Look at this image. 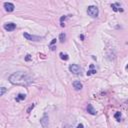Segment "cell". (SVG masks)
<instances>
[{"label":"cell","mask_w":128,"mask_h":128,"mask_svg":"<svg viewBox=\"0 0 128 128\" xmlns=\"http://www.w3.org/2000/svg\"><path fill=\"white\" fill-rule=\"evenodd\" d=\"M9 81L14 85H21V86H27L32 82V79L30 75L26 72H15L9 77Z\"/></svg>","instance_id":"1"},{"label":"cell","mask_w":128,"mask_h":128,"mask_svg":"<svg viewBox=\"0 0 128 128\" xmlns=\"http://www.w3.org/2000/svg\"><path fill=\"white\" fill-rule=\"evenodd\" d=\"M87 13H88L89 16H91V17H97L98 16V13H99V10H98V8H97V6L91 5V6L88 7Z\"/></svg>","instance_id":"2"},{"label":"cell","mask_w":128,"mask_h":128,"mask_svg":"<svg viewBox=\"0 0 128 128\" xmlns=\"http://www.w3.org/2000/svg\"><path fill=\"white\" fill-rule=\"evenodd\" d=\"M23 36L27 40H30V41H41V40L43 39V37L35 36V35H30V34H28V33H26V32L23 33Z\"/></svg>","instance_id":"3"},{"label":"cell","mask_w":128,"mask_h":128,"mask_svg":"<svg viewBox=\"0 0 128 128\" xmlns=\"http://www.w3.org/2000/svg\"><path fill=\"white\" fill-rule=\"evenodd\" d=\"M69 70H70V72H72L73 74H80L81 73V68L77 64H71L69 66Z\"/></svg>","instance_id":"4"},{"label":"cell","mask_w":128,"mask_h":128,"mask_svg":"<svg viewBox=\"0 0 128 128\" xmlns=\"http://www.w3.org/2000/svg\"><path fill=\"white\" fill-rule=\"evenodd\" d=\"M15 28H16V24L12 23V22H9V23H6L4 25V29L7 31H13Z\"/></svg>","instance_id":"5"},{"label":"cell","mask_w":128,"mask_h":128,"mask_svg":"<svg viewBox=\"0 0 128 128\" xmlns=\"http://www.w3.org/2000/svg\"><path fill=\"white\" fill-rule=\"evenodd\" d=\"M4 8L6 9V11H8V12H12L15 7H14V5L12 4V3L5 2V3H4Z\"/></svg>","instance_id":"6"},{"label":"cell","mask_w":128,"mask_h":128,"mask_svg":"<svg viewBox=\"0 0 128 128\" xmlns=\"http://www.w3.org/2000/svg\"><path fill=\"white\" fill-rule=\"evenodd\" d=\"M40 122H41V125H42L43 128H47V126H48V116L45 114L43 116V118L40 120Z\"/></svg>","instance_id":"7"},{"label":"cell","mask_w":128,"mask_h":128,"mask_svg":"<svg viewBox=\"0 0 128 128\" xmlns=\"http://www.w3.org/2000/svg\"><path fill=\"white\" fill-rule=\"evenodd\" d=\"M111 8L114 11H120V12L123 11V9L121 8V6H120L119 3H113V4H111Z\"/></svg>","instance_id":"8"},{"label":"cell","mask_w":128,"mask_h":128,"mask_svg":"<svg viewBox=\"0 0 128 128\" xmlns=\"http://www.w3.org/2000/svg\"><path fill=\"white\" fill-rule=\"evenodd\" d=\"M73 87L75 88V89H76V90H81L82 89V87H83V85H82V83H81V82L80 81H74L73 82Z\"/></svg>","instance_id":"9"},{"label":"cell","mask_w":128,"mask_h":128,"mask_svg":"<svg viewBox=\"0 0 128 128\" xmlns=\"http://www.w3.org/2000/svg\"><path fill=\"white\" fill-rule=\"evenodd\" d=\"M87 111H88V113L92 114V115H95L96 114V110L93 108V106H92L91 104H88L87 105Z\"/></svg>","instance_id":"10"},{"label":"cell","mask_w":128,"mask_h":128,"mask_svg":"<svg viewBox=\"0 0 128 128\" xmlns=\"http://www.w3.org/2000/svg\"><path fill=\"white\" fill-rule=\"evenodd\" d=\"M95 73H96V69H94V65L91 64V65H90V70H88V72H87V76L92 75V74H95Z\"/></svg>","instance_id":"11"},{"label":"cell","mask_w":128,"mask_h":128,"mask_svg":"<svg viewBox=\"0 0 128 128\" xmlns=\"http://www.w3.org/2000/svg\"><path fill=\"white\" fill-rule=\"evenodd\" d=\"M25 98H26V95H25V94H18V96L16 97V101L24 100Z\"/></svg>","instance_id":"12"},{"label":"cell","mask_w":128,"mask_h":128,"mask_svg":"<svg viewBox=\"0 0 128 128\" xmlns=\"http://www.w3.org/2000/svg\"><path fill=\"white\" fill-rule=\"evenodd\" d=\"M59 56H60V58H61L62 60H65V61H67V60L69 59V57H68V55L67 54H64L63 52H61V53L59 54Z\"/></svg>","instance_id":"13"},{"label":"cell","mask_w":128,"mask_h":128,"mask_svg":"<svg viewBox=\"0 0 128 128\" xmlns=\"http://www.w3.org/2000/svg\"><path fill=\"white\" fill-rule=\"evenodd\" d=\"M114 117H115V119H117V121H120V119H121V113H120V112H116Z\"/></svg>","instance_id":"14"},{"label":"cell","mask_w":128,"mask_h":128,"mask_svg":"<svg viewBox=\"0 0 128 128\" xmlns=\"http://www.w3.org/2000/svg\"><path fill=\"white\" fill-rule=\"evenodd\" d=\"M65 37H66V35L64 34V33H61V34H60V37H59V38H60V41H61V42H63V41L65 40Z\"/></svg>","instance_id":"15"},{"label":"cell","mask_w":128,"mask_h":128,"mask_svg":"<svg viewBox=\"0 0 128 128\" xmlns=\"http://www.w3.org/2000/svg\"><path fill=\"white\" fill-rule=\"evenodd\" d=\"M6 91V88L5 87H1V92H0V96H3V94L5 93Z\"/></svg>","instance_id":"16"},{"label":"cell","mask_w":128,"mask_h":128,"mask_svg":"<svg viewBox=\"0 0 128 128\" xmlns=\"http://www.w3.org/2000/svg\"><path fill=\"white\" fill-rule=\"evenodd\" d=\"M34 106H35V105H34V104H32V105H31V106H30V107L28 108V110H27V112H28V113H29V112H30V110H31V109H33V107H34Z\"/></svg>","instance_id":"17"},{"label":"cell","mask_w":128,"mask_h":128,"mask_svg":"<svg viewBox=\"0 0 128 128\" xmlns=\"http://www.w3.org/2000/svg\"><path fill=\"white\" fill-rule=\"evenodd\" d=\"M30 56H31V55H29V54H28V55H26V58H25V59H26V61H29V60L31 59V57H30Z\"/></svg>","instance_id":"18"},{"label":"cell","mask_w":128,"mask_h":128,"mask_svg":"<svg viewBox=\"0 0 128 128\" xmlns=\"http://www.w3.org/2000/svg\"><path fill=\"white\" fill-rule=\"evenodd\" d=\"M76 128H84V126H83V124H79Z\"/></svg>","instance_id":"19"},{"label":"cell","mask_w":128,"mask_h":128,"mask_svg":"<svg viewBox=\"0 0 128 128\" xmlns=\"http://www.w3.org/2000/svg\"><path fill=\"white\" fill-rule=\"evenodd\" d=\"M126 70H128V64H127V66H126Z\"/></svg>","instance_id":"20"}]
</instances>
